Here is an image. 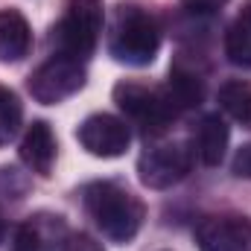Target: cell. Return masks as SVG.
<instances>
[{"label": "cell", "instance_id": "cell-3", "mask_svg": "<svg viewBox=\"0 0 251 251\" xmlns=\"http://www.w3.org/2000/svg\"><path fill=\"white\" fill-rule=\"evenodd\" d=\"M102 32V0H67L59 26L53 29V44L59 56L85 62Z\"/></svg>", "mask_w": 251, "mask_h": 251}, {"label": "cell", "instance_id": "cell-5", "mask_svg": "<svg viewBox=\"0 0 251 251\" xmlns=\"http://www.w3.org/2000/svg\"><path fill=\"white\" fill-rule=\"evenodd\" d=\"M82 85H85L82 62H73V59H64V56H53L50 62H44L29 76V94L41 105L62 102L67 97H73Z\"/></svg>", "mask_w": 251, "mask_h": 251}, {"label": "cell", "instance_id": "cell-13", "mask_svg": "<svg viewBox=\"0 0 251 251\" xmlns=\"http://www.w3.org/2000/svg\"><path fill=\"white\" fill-rule=\"evenodd\" d=\"M167 94H170L173 105H176L178 111H184V108H193V105L201 102V97H204V82H201V76H199L196 70H187V67L176 64L173 73H170Z\"/></svg>", "mask_w": 251, "mask_h": 251}, {"label": "cell", "instance_id": "cell-18", "mask_svg": "<svg viewBox=\"0 0 251 251\" xmlns=\"http://www.w3.org/2000/svg\"><path fill=\"white\" fill-rule=\"evenodd\" d=\"M234 176L251 178V143H246V146L234 155Z\"/></svg>", "mask_w": 251, "mask_h": 251}, {"label": "cell", "instance_id": "cell-4", "mask_svg": "<svg viewBox=\"0 0 251 251\" xmlns=\"http://www.w3.org/2000/svg\"><path fill=\"white\" fill-rule=\"evenodd\" d=\"M114 102L126 111L131 123H137L146 134H158L178 117L167 88L140 85V82H120L114 88Z\"/></svg>", "mask_w": 251, "mask_h": 251}, {"label": "cell", "instance_id": "cell-8", "mask_svg": "<svg viewBox=\"0 0 251 251\" xmlns=\"http://www.w3.org/2000/svg\"><path fill=\"white\" fill-rule=\"evenodd\" d=\"M201 251H251V225L234 216H204L196 225Z\"/></svg>", "mask_w": 251, "mask_h": 251}, {"label": "cell", "instance_id": "cell-12", "mask_svg": "<svg viewBox=\"0 0 251 251\" xmlns=\"http://www.w3.org/2000/svg\"><path fill=\"white\" fill-rule=\"evenodd\" d=\"M32 47V32L18 9H0V62H21Z\"/></svg>", "mask_w": 251, "mask_h": 251}, {"label": "cell", "instance_id": "cell-11", "mask_svg": "<svg viewBox=\"0 0 251 251\" xmlns=\"http://www.w3.org/2000/svg\"><path fill=\"white\" fill-rule=\"evenodd\" d=\"M228 149V126L222 117L207 114L201 117L196 131H193V155L204 164V167H216L225 158Z\"/></svg>", "mask_w": 251, "mask_h": 251}, {"label": "cell", "instance_id": "cell-17", "mask_svg": "<svg viewBox=\"0 0 251 251\" xmlns=\"http://www.w3.org/2000/svg\"><path fill=\"white\" fill-rule=\"evenodd\" d=\"M62 251H102V246H100L97 240L85 237V234H76V237H67V240H64Z\"/></svg>", "mask_w": 251, "mask_h": 251}, {"label": "cell", "instance_id": "cell-6", "mask_svg": "<svg viewBox=\"0 0 251 251\" xmlns=\"http://www.w3.org/2000/svg\"><path fill=\"white\" fill-rule=\"evenodd\" d=\"M193 167V149L184 143H164L152 146L137 161V176L149 190H167L178 184Z\"/></svg>", "mask_w": 251, "mask_h": 251}, {"label": "cell", "instance_id": "cell-10", "mask_svg": "<svg viewBox=\"0 0 251 251\" xmlns=\"http://www.w3.org/2000/svg\"><path fill=\"white\" fill-rule=\"evenodd\" d=\"M64 237V222L62 216H50V213H38L29 216L18 234H15V251H53Z\"/></svg>", "mask_w": 251, "mask_h": 251}, {"label": "cell", "instance_id": "cell-16", "mask_svg": "<svg viewBox=\"0 0 251 251\" xmlns=\"http://www.w3.org/2000/svg\"><path fill=\"white\" fill-rule=\"evenodd\" d=\"M21 117H24L21 100H18L9 88H0V146H6V143L18 134Z\"/></svg>", "mask_w": 251, "mask_h": 251}, {"label": "cell", "instance_id": "cell-2", "mask_svg": "<svg viewBox=\"0 0 251 251\" xmlns=\"http://www.w3.org/2000/svg\"><path fill=\"white\" fill-rule=\"evenodd\" d=\"M158 47H161L158 21L137 3H120L111 18L108 53L123 64L143 67L158 56Z\"/></svg>", "mask_w": 251, "mask_h": 251}, {"label": "cell", "instance_id": "cell-14", "mask_svg": "<svg viewBox=\"0 0 251 251\" xmlns=\"http://www.w3.org/2000/svg\"><path fill=\"white\" fill-rule=\"evenodd\" d=\"M225 56L240 67H251V3L237 15L225 35Z\"/></svg>", "mask_w": 251, "mask_h": 251}, {"label": "cell", "instance_id": "cell-15", "mask_svg": "<svg viewBox=\"0 0 251 251\" xmlns=\"http://www.w3.org/2000/svg\"><path fill=\"white\" fill-rule=\"evenodd\" d=\"M219 105L225 108L228 117L251 128V85L243 79H231L219 88Z\"/></svg>", "mask_w": 251, "mask_h": 251}, {"label": "cell", "instance_id": "cell-19", "mask_svg": "<svg viewBox=\"0 0 251 251\" xmlns=\"http://www.w3.org/2000/svg\"><path fill=\"white\" fill-rule=\"evenodd\" d=\"M184 6H187L190 12H216V9H222L228 0H181Z\"/></svg>", "mask_w": 251, "mask_h": 251}, {"label": "cell", "instance_id": "cell-1", "mask_svg": "<svg viewBox=\"0 0 251 251\" xmlns=\"http://www.w3.org/2000/svg\"><path fill=\"white\" fill-rule=\"evenodd\" d=\"M85 210L88 216L97 222V228L114 240V243H128L140 225H143V216H146V207L143 201L128 193L126 187L114 184V181H94L85 187Z\"/></svg>", "mask_w": 251, "mask_h": 251}, {"label": "cell", "instance_id": "cell-7", "mask_svg": "<svg viewBox=\"0 0 251 251\" xmlns=\"http://www.w3.org/2000/svg\"><path fill=\"white\" fill-rule=\"evenodd\" d=\"M76 137L97 158H120L128 149V140H131L128 126L120 117H111V114H94V117H88L85 123L79 126Z\"/></svg>", "mask_w": 251, "mask_h": 251}, {"label": "cell", "instance_id": "cell-20", "mask_svg": "<svg viewBox=\"0 0 251 251\" xmlns=\"http://www.w3.org/2000/svg\"><path fill=\"white\" fill-rule=\"evenodd\" d=\"M0 234H3V222H0Z\"/></svg>", "mask_w": 251, "mask_h": 251}, {"label": "cell", "instance_id": "cell-9", "mask_svg": "<svg viewBox=\"0 0 251 251\" xmlns=\"http://www.w3.org/2000/svg\"><path fill=\"white\" fill-rule=\"evenodd\" d=\"M21 161L38 173V176H50L53 173V164H56V137L50 131V126L44 120H35V123L26 128L24 140H21Z\"/></svg>", "mask_w": 251, "mask_h": 251}]
</instances>
